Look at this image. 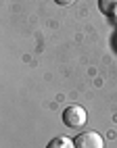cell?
<instances>
[{"label": "cell", "instance_id": "cell-1", "mask_svg": "<svg viewBox=\"0 0 117 148\" xmlns=\"http://www.w3.org/2000/svg\"><path fill=\"white\" fill-rule=\"evenodd\" d=\"M86 119H88L86 108L77 106V104H69V106L63 111V123H65L67 127H73V130H77V127L86 125Z\"/></svg>", "mask_w": 117, "mask_h": 148}, {"label": "cell", "instance_id": "cell-2", "mask_svg": "<svg viewBox=\"0 0 117 148\" xmlns=\"http://www.w3.org/2000/svg\"><path fill=\"white\" fill-rule=\"evenodd\" d=\"M75 148H105V140L98 132H84L73 138Z\"/></svg>", "mask_w": 117, "mask_h": 148}, {"label": "cell", "instance_id": "cell-3", "mask_svg": "<svg viewBox=\"0 0 117 148\" xmlns=\"http://www.w3.org/2000/svg\"><path fill=\"white\" fill-rule=\"evenodd\" d=\"M46 148H75V142L65 138V136H58V138H52Z\"/></svg>", "mask_w": 117, "mask_h": 148}, {"label": "cell", "instance_id": "cell-4", "mask_svg": "<svg viewBox=\"0 0 117 148\" xmlns=\"http://www.w3.org/2000/svg\"><path fill=\"white\" fill-rule=\"evenodd\" d=\"M98 8H100V13L105 15H117V0H98Z\"/></svg>", "mask_w": 117, "mask_h": 148}, {"label": "cell", "instance_id": "cell-5", "mask_svg": "<svg viewBox=\"0 0 117 148\" xmlns=\"http://www.w3.org/2000/svg\"><path fill=\"white\" fill-rule=\"evenodd\" d=\"M56 4H61V6H69V4H73V2H77V0H54Z\"/></svg>", "mask_w": 117, "mask_h": 148}]
</instances>
